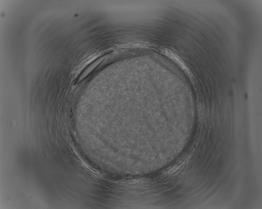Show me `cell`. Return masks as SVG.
<instances>
[{"instance_id":"cell-1","label":"cell","mask_w":262,"mask_h":209,"mask_svg":"<svg viewBox=\"0 0 262 209\" xmlns=\"http://www.w3.org/2000/svg\"><path fill=\"white\" fill-rule=\"evenodd\" d=\"M182 164L183 163H179L178 164H176L175 165L172 166L171 167L165 170V172L164 173V174L167 175V176L173 174L176 172L180 169L181 166L183 165Z\"/></svg>"}]
</instances>
